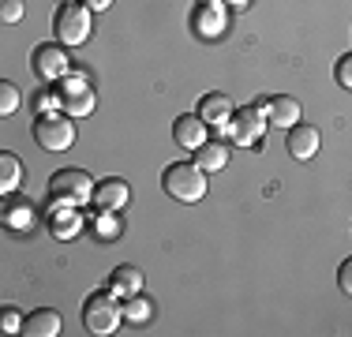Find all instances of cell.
<instances>
[{
    "instance_id": "21",
    "label": "cell",
    "mask_w": 352,
    "mask_h": 337,
    "mask_svg": "<svg viewBox=\"0 0 352 337\" xmlns=\"http://www.w3.org/2000/svg\"><path fill=\"white\" fill-rule=\"evenodd\" d=\"M4 210H8V214H4L8 225H23V229H27V225L34 221V214H30L34 206H30V202H8Z\"/></svg>"
},
{
    "instance_id": "20",
    "label": "cell",
    "mask_w": 352,
    "mask_h": 337,
    "mask_svg": "<svg viewBox=\"0 0 352 337\" xmlns=\"http://www.w3.org/2000/svg\"><path fill=\"white\" fill-rule=\"evenodd\" d=\"M150 315H154V307H150V300L142 296V292H135V296H124V318H128V323L142 326V323H150Z\"/></svg>"
},
{
    "instance_id": "25",
    "label": "cell",
    "mask_w": 352,
    "mask_h": 337,
    "mask_svg": "<svg viewBox=\"0 0 352 337\" xmlns=\"http://www.w3.org/2000/svg\"><path fill=\"white\" fill-rule=\"evenodd\" d=\"M34 109L38 113H53V109H60V90H56V94L53 90H41V94L34 98Z\"/></svg>"
},
{
    "instance_id": "12",
    "label": "cell",
    "mask_w": 352,
    "mask_h": 337,
    "mask_svg": "<svg viewBox=\"0 0 352 337\" xmlns=\"http://www.w3.org/2000/svg\"><path fill=\"white\" fill-rule=\"evenodd\" d=\"M191 27H195L199 38H221V30H225V4H217V0H203V4L195 8Z\"/></svg>"
},
{
    "instance_id": "17",
    "label": "cell",
    "mask_w": 352,
    "mask_h": 337,
    "mask_svg": "<svg viewBox=\"0 0 352 337\" xmlns=\"http://www.w3.org/2000/svg\"><path fill=\"white\" fill-rule=\"evenodd\" d=\"M109 289H113L116 296H135V292H142V270H135V266H116L113 277H109Z\"/></svg>"
},
{
    "instance_id": "24",
    "label": "cell",
    "mask_w": 352,
    "mask_h": 337,
    "mask_svg": "<svg viewBox=\"0 0 352 337\" xmlns=\"http://www.w3.org/2000/svg\"><path fill=\"white\" fill-rule=\"evenodd\" d=\"M333 79H338V87L352 90V53H345L338 61V67H333Z\"/></svg>"
},
{
    "instance_id": "16",
    "label": "cell",
    "mask_w": 352,
    "mask_h": 337,
    "mask_svg": "<svg viewBox=\"0 0 352 337\" xmlns=\"http://www.w3.org/2000/svg\"><path fill=\"white\" fill-rule=\"evenodd\" d=\"M195 165L203 168V173H221V168L229 165V146H225L221 139H206L203 146L195 150Z\"/></svg>"
},
{
    "instance_id": "2",
    "label": "cell",
    "mask_w": 352,
    "mask_h": 337,
    "mask_svg": "<svg viewBox=\"0 0 352 337\" xmlns=\"http://www.w3.org/2000/svg\"><path fill=\"white\" fill-rule=\"evenodd\" d=\"M162 188H165V195L176 199V202H203L206 173L195 162H173L162 173Z\"/></svg>"
},
{
    "instance_id": "1",
    "label": "cell",
    "mask_w": 352,
    "mask_h": 337,
    "mask_svg": "<svg viewBox=\"0 0 352 337\" xmlns=\"http://www.w3.org/2000/svg\"><path fill=\"white\" fill-rule=\"evenodd\" d=\"M120 323H124V296H116L113 289L90 292L87 303H82V326L94 337H109L120 330Z\"/></svg>"
},
{
    "instance_id": "11",
    "label": "cell",
    "mask_w": 352,
    "mask_h": 337,
    "mask_svg": "<svg viewBox=\"0 0 352 337\" xmlns=\"http://www.w3.org/2000/svg\"><path fill=\"white\" fill-rule=\"evenodd\" d=\"M258 109L266 113V120L278 124V128H285V131H289L292 124H300V101L289 98V94H274V98L258 101Z\"/></svg>"
},
{
    "instance_id": "29",
    "label": "cell",
    "mask_w": 352,
    "mask_h": 337,
    "mask_svg": "<svg viewBox=\"0 0 352 337\" xmlns=\"http://www.w3.org/2000/svg\"><path fill=\"white\" fill-rule=\"evenodd\" d=\"M225 4H232V8H244V4H248V0H225Z\"/></svg>"
},
{
    "instance_id": "9",
    "label": "cell",
    "mask_w": 352,
    "mask_h": 337,
    "mask_svg": "<svg viewBox=\"0 0 352 337\" xmlns=\"http://www.w3.org/2000/svg\"><path fill=\"white\" fill-rule=\"evenodd\" d=\"M128 202H131V188H128V180H120V176L98 180V188H94V206L102 210V214H116V210H124Z\"/></svg>"
},
{
    "instance_id": "26",
    "label": "cell",
    "mask_w": 352,
    "mask_h": 337,
    "mask_svg": "<svg viewBox=\"0 0 352 337\" xmlns=\"http://www.w3.org/2000/svg\"><path fill=\"white\" fill-rule=\"evenodd\" d=\"M338 289L345 292V296H352V255L341 263V270H338Z\"/></svg>"
},
{
    "instance_id": "28",
    "label": "cell",
    "mask_w": 352,
    "mask_h": 337,
    "mask_svg": "<svg viewBox=\"0 0 352 337\" xmlns=\"http://www.w3.org/2000/svg\"><path fill=\"white\" fill-rule=\"evenodd\" d=\"M90 12H105V8H113V0H87Z\"/></svg>"
},
{
    "instance_id": "15",
    "label": "cell",
    "mask_w": 352,
    "mask_h": 337,
    "mask_svg": "<svg viewBox=\"0 0 352 337\" xmlns=\"http://www.w3.org/2000/svg\"><path fill=\"white\" fill-rule=\"evenodd\" d=\"M64 330V323H60V315H56L53 307H38V311H30L27 318H23V334L27 337H56Z\"/></svg>"
},
{
    "instance_id": "22",
    "label": "cell",
    "mask_w": 352,
    "mask_h": 337,
    "mask_svg": "<svg viewBox=\"0 0 352 337\" xmlns=\"http://www.w3.org/2000/svg\"><path fill=\"white\" fill-rule=\"evenodd\" d=\"M19 101H23V94L15 83H0V116H12L19 109Z\"/></svg>"
},
{
    "instance_id": "8",
    "label": "cell",
    "mask_w": 352,
    "mask_h": 337,
    "mask_svg": "<svg viewBox=\"0 0 352 337\" xmlns=\"http://www.w3.org/2000/svg\"><path fill=\"white\" fill-rule=\"evenodd\" d=\"M98 105L94 90H90V83L82 79V75H68V79L60 83V109L75 120H82V116H90Z\"/></svg>"
},
{
    "instance_id": "27",
    "label": "cell",
    "mask_w": 352,
    "mask_h": 337,
    "mask_svg": "<svg viewBox=\"0 0 352 337\" xmlns=\"http://www.w3.org/2000/svg\"><path fill=\"white\" fill-rule=\"evenodd\" d=\"M0 326H4V334H19V330H23V318L15 315L12 307H8L4 315H0Z\"/></svg>"
},
{
    "instance_id": "23",
    "label": "cell",
    "mask_w": 352,
    "mask_h": 337,
    "mask_svg": "<svg viewBox=\"0 0 352 337\" xmlns=\"http://www.w3.org/2000/svg\"><path fill=\"white\" fill-rule=\"evenodd\" d=\"M23 19V0H0V23L12 27V23Z\"/></svg>"
},
{
    "instance_id": "3",
    "label": "cell",
    "mask_w": 352,
    "mask_h": 337,
    "mask_svg": "<svg viewBox=\"0 0 352 337\" xmlns=\"http://www.w3.org/2000/svg\"><path fill=\"white\" fill-rule=\"evenodd\" d=\"M34 142L41 150H49V154H64V150H72L75 142V116H68L60 109V113H38L34 120Z\"/></svg>"
},
{
    "instance_id": "31",
    "label": "cell",
    "mask_w": 352,
    "mask_h": 337,
    "mask_svg": "<svg viewBox=\"0 0 352 337\" xmlns=\"http://www.w3.org/2000/svg\"><path fill=\"white\" fill-rule=\"evenodd\" d=\"M199 4H203V0H199Z\"/></svg>"
},
{
    "instance_id": "6",
    "label": "cell",
    "mask_w": 352,
    "mask_h": 337,
    "mask_svg": "<svg viewBox=\"0 0 352 337\" xmlns=\"http://www.w3.org/2000/svg\"><path fill=\"white\" fill-rule=\"evenodd\" d=\"M266 113L258 105H244V109H236L232 113V120H229V131H232V142L236 146H263L266 142Z\"/></svg>"
},
{
    "instance_id": "14",
    "label": "cell",
    "mask_w": 352,
    "mask_h": 337,
    "mask_svg": "<svg viewBox=\"0 0 352 337\" xmlns=\"http://www.w3.org/2000/svg\"><path fill=\"white\" fill-rule=\"evenodd\" d=\"M173 139L180 142L184 150H199L206 142V124L199 113H188V116H176L173 120Z\"/></svg>"
},
{
    "instance_id": "19",
    "label": "cell",
    "mask_w": 352,
    "mask_h": 337,
    "mask_svg": "<svg viewBox=\"0 0 352 337\" xmlns=\"http://www.w3.org/2000/svg\"><path fill=\"white\" fill-rule=\"evenodd\" d=\"M19 184H23V165H19V157H15L12 150H4V154H0V191L12 195Z\"/></svg>"
},
{
    "instance_id": "4",
    "label": "cell",
    "mask_w": 352,
    "mask_h": 337,
    "mask_svg": "<svg viewBox=\"0 0 352 337\" xmlns=\"http://www.w3.org/2000/svg\"><path fill=\"white\" fill-rule=\"evenodd\" d=\"M94 176L82 173V168H60V173H53V180H49V195L53 202H68V206H87V202H94Z\"/></svg>"
},
{
    "instance_id": "30",
    "label": "cell",
    "mask_w": 352,
    "mask_h": 337,
    "mask_svg": "<svg viewBox=\"0 0 352 337\" xmlns=\"http://www.w3.org/2000/svg\"><path fill=\"white\" fill-rule=\"evenodd\" d=\"M60 4H68V0H60Z\"/></svg>"
},
{
    "instance_id": "10",
    "label": "cell",
    "mask_w": 352,
    "mask_h": 337,
    "mask_svg": "<svg viewBox=\"0 0 352 337\" xmlns=\"http://www.w3.org/2000/svg\"><path fill=\"white\" fill-rule=\"evenodd\" d=\"M199 116H203V124L206 128H229V120H232V98L229 94H221V90H214V94H203V101H199V109H195Z\"/></svg>"
},
{
    "instance_id": "7",
    "label": "cell",
    "mask_w": 352,
    "mask_h": 337,
    "mask_svg": "<svg viewBox=\"0 0 352 337\" xmlns=\"http://www.w3.org/2000/svg\"><path fill=\"white\" fill-rule=\"evenodd\" d=\"M34 72H38V79L41 83H64L68 79V72H72V56H68V49L60 45V41H45V45H38L34 49Z\"/></svg>"
},
{
    "instance_id": "18",
    "label": "cell",
    "mask_w": 352,
    "mask_h": 337,
    "mask_svg": "<svg viewBox=\"0 0 352 337\" xmlns=\"http://www.w3.org/2000/svg\"><path fill=\"white\" fill-rule=\"evenodd\" d=\"M79 206H68V202H56V210L49 214V229L56 236H64V240H72L75 232H79V214H75Z\"/></svg>"
},
{
    "instance_id": "5",
    "label": "cell",
    "mask_w": 352,
    "mask_h": 337,
    "mask_svg": "<svg viewBox=\"0 0 352 337\" xmlns=\"http://www.w3.org/2000/svg\"><path fill=\"white\" fill-rule=\"evenodd\" d=\"M90 30H94V23H90V8L87 4H75V0H68V4L56 8L53 15V34L60 45H82V41L90 38Z\"/></svg>"
},
{
    "instance_id": "13",
    "label": "cell",
    "mask_w": 352,
    "mask_h": 337,
    "mask_svg": "<svg viewBox=\"0 0 352 337\" xmlns=\"http://www.w3.org/2000/svg\"><path fill=\"white\" fill-rule=\"evenodd\" d=\"M318 128H311V124H292L289 128V139H285V150H289L296 162H307V157L318 154Z\"/></svg>"
}]
</instances>
